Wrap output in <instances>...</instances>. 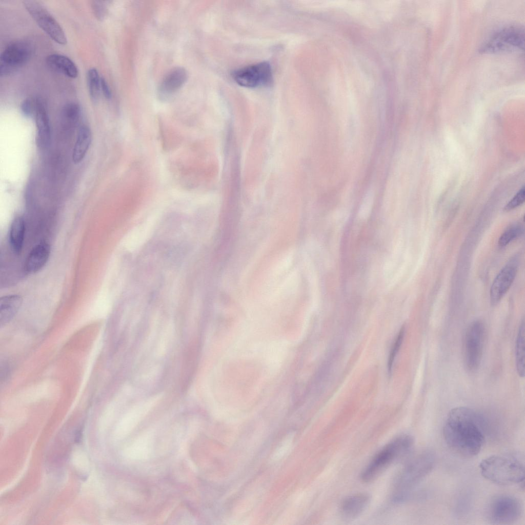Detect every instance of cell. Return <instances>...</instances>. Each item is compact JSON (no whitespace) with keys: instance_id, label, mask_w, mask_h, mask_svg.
Segmentation results:
<instances>
[{"instance_id":"cell-1","label":"cell","mask_w":525,"mask_h":525,"mask_svg":"<svg viewBox=\"0 0 525 525\" xmlns=\"http://www.w3.org/2000/svg\"><path fill=\"white\" fill-rule=\"evenodd\" d=\"M486 421L478 412L458 407L448 414L443 427V436L447 445L466 457L477 455L485 441Z\"/></svg>"},{"instance_id":"cell-2","label":"cell","mask_w":525,"mask_h":525,"mask_svg":"<svg viewBox=\"0 0 525 525\" xmlns=\"http://www.w3.org/2000/svg\"><path fill=\"white\" fill-rule=\"evenodd\" d=\"M414 443L413 437L407 434L392 439L374 456L361 472V480L370 482L376 479L391 465L408 455Z\"/></svg>"},{"instance_id":"cell-3","label":"cell","mask_w":525,"mask_h":525,"mask_svg":"<svg viewBox=\"0 0 525 525\" xmlns=\"http://www.w3.org/2000/svg\"><path fill=\"white\" fill-rule=\"evenodd\" d=\"M434 463V454L429 451H423L410 459L394 479L393 500L400 502L406 500L411 490L430 472Z\"/></svg>"},{"instance_id":"cell-4","label":"cell","mask_w":525,"mask_h":525,"mask_svg":"<svg viewBox=\"0 0 525 525\" xmlns=\"http://www.w3.org/2000/svg\"><path fill=\"white\" fill-rule=\"evenodd\" d=\"M479 467L484 478L498 484H514L524 479V464L510 456H490L480 461Z\"/></svg>"},{"instance_id":"cell-5","label":"cell","mask_w":525,"mask_h":525,"mask_svg":"<svg viewBox=\"0 0 525 525\" xmlns=\"http://www.w3.org/2000/svg\"><path fill=\"white\" fill-rule=\"evenodd\" d=\"M524 28L517 25L502 27L494 33L481 46L484 53H502L523 50Z\"/></svg>"},{"instance_id":"cell-6","label":"cell","mask_w":525,"mask_h":525,"mask_svg":"<svg viewBox=\"0 0 525 525\" xmlns=\"http://www.w3.org/2000/svg\"><path fill=\"white\" fill-rule=\"evenodd\" d=\"M33 51L32 44L26 40L9 44L0 55L1 76L11 75L23 67L31 57Z\"/></svg>"},{"instance_id":"cell-7","label":"cell","mask_w":525,"mask_h":525,"mask_svg":"<svg viewBox=\"0 0 525 525\" xmlns=\"http://www.w3.org/2000/svg\"><path fill=\"white\" fill-rule=\"evenodd\" d=\"M23 5L38 26L55 42L65 45L67 39L60 24L48 10L35 1H24Z\"/></svg>"},{"instance_id":"cell-8","label":"cell","mask_w":525,"mask_h":525,"mask_svg":"<svg viewBox=\"0 0 525 525\" xmlns=\"http://www.w3.org/2000/svg\"><path fill=\"white\" fill-rule=\"evenodd\" d=\"M523 512L522 505L517 498L503 495L496 497L488 507V518L496 524H511L518 520Z\"/></svg>"},{"instance_id":"cell-9","label":"cell","mask_w":525,"mask_h":525,"mask_svg":"<svg viewBox=\"0 0 525 525\" xmlns=\"http://www.w3.org/2000/svg\"><path fill=\"white\" fill-rule=\"evenodd\" d=\"M485 327L480 320L472 322L468 327L464 340V358L466 367L470 371L479 366L483 348Z\"/></svg>"},{"instance_id":"cell-10","label":"cell","mask_w":525,"mask_h":525,"mask_svg":"<svg viewBox=\"0 0 525 525\" xmlns=\"http://www.w3.org/2000/svg\"><path fill=\"white\" fill-rule=\"evenodd\" d=\"M232 75L237 84L248 88L268 86L273 78L271 67L266 62L239 68L234 71Z\"/></svg>"},{"instance_id":"cell-11","label":"cell","mask_w":525,"mask_h":525,"mask_svg":"<svg viewBox=\"0 0 525 525\" xmlns=\"http://www.w3.org/2000/svg\"><path fill=\"white\" fill-rule=\"evenodd\" d=\"M516 262L514 260L508 262L493 281L490 289V300L492 305L497 304L511 286L517 273Z\"/></svg>"},{"instance_id":"cell-12","label":"cell","mask_w":525,"mask_h":525,"mask_svg":"<svg viewBox=\"0 0 525 525\" xmlns=\"http://www.w3.org/2000/svg\"><path fill=\"white\" fill-rule=\"evenodd\" d=\"M370 502V496L365 493L351 495L345 498L340 505L342 517L351 520L359 516L367 509Z\"/></svg>"},{"instance_id":"cell-13","label":"cell","mask_w":525,"mask_h":525,"mask_svg":"<svg viewBox=\"0 0 525 525\" xmlns=\"http://www.w3.org/2000/svg\"><path fill=\"white\" fill-rule=\"evenodd\" d=\"M37 128L36 143L41 148L47 147L51 140V128L46 107L44 102L37 98L34 116Z\"/></svg>"},{"instance_id":"cell-14","label":"cell","mask_w":525,"mask_h":525,"mask_svg":"<svg viewBox=\"0 0 525 525\" xmlns=\"http://www.w3.org/2000/svg\"><path fill=\"white\" fill-rule=\"evenodd\" d=\"M51 249L46 243L35 246L28 254L25 264V269L30 274L39 271L46 265L50 256Z\"/></svg>"},{"instance_id":"cell-15","label":"cell","mask_w":525,"mask_h":525,"mask_svg":"<svg viewBox=\"0 0 525 525\" xmlns=\"http://www.w3.org/2000/svg\"><path fill=\"white\" fill-rule=\"evenodd\" d=\"M198 346L197 340L192 341L186 350L181 374L182 388H186L190 382L197 365Z\"/></svg>"},{"instance_id":"cell-16","label":"cell","mask_w":525,"mask_h":525,"mask_svg":"<svg viewBox=\"0 0 525 525\" xmlns=\"http://www.w3.org/2000/svg\"><path fill=\"white\" fill-rule=\"evenodd\" d=\"M188 73L183 67H176L170 71L163 79L160 87L161 95H169L177 91L185 83Z\"/></svg>"},{"instance_id":"cell-17","label":"cell","mask_w":525,"mask_h":525,"mask_svg":"<svg viewBox=\"0 0 525 525\" xmlns=\"http://www.w3.org/2000/svg\"><path fill=\"white\" fill-rule=\"evenodd\" d=\"M46 63L52 69L71 78H75L78 74L75 63L69 57L59 54H51L46 58Z\"/></svg>"},{"instance_id":"cell-18","label":"cell","mask_w":525,"mask_h":525,"mask_svg":"<svg viewBox=\"0 0 525 525\" xmlns=\"http://www.w3.org/2000/svg\"><path fill=\"white\" fill-rule=\"evenodd\" d=\"M23 299L18 295H9L0 299V325L4 326L15 316L22 304Z\"/></svg>"},{"instance_id":"cell-19","label":"cell","mask_w":525,"mask_h":525,"mask_svg":"<svg viewBox=\"0 0 525 525\" xmlns=\"http://www.w3.org/2000/svg\"><path fill=\"white\" fill-rule=\"evenodd\" d=\"M91 142L90 129L85 125L80 127L72 152V160L75 164L79 163L85 156Z\"/></svg>"},{"instance_id":"cell-20","label":"cell","mask_w":525,"mask_h":525,"mask_svg":"<svg viewBox=\"0 0 525 525\" xmlns=\"http://www.w3.org/2000/svg\"><path fill=\"white\" fill-rule=\"evenodd\" d=\"M25 231V224L24 219L20 217H15L12 221L9 230V241L13 250L17 253L23 249Z\"/></svg>"},{"instance_id":"cell-21","label":"cell","mask_w":525,"mask_h":525,"mask_svg":"<svg viewBox=\"0 0 525 525\" xmlns=\"http://www.w3.org/2000/svg\"><path fill=\"white\" fill-rule=\"evenodd\" d=\"M524 322L522 321L518 329L515 347L516 369L521 377L524 376Z\"/></svg>"},{"instance_id":"cell-22","label":"cell","mask_w":525,"mask_h":525,"mask_svg":"<svg viewBox=\"0 0 525 525\" xmlns=\"http://www.w3.org/2000/svg\"><path fill=\"white\" fill-rule=\"evenodd\" d=\"M101 77L95 68L89 69L87 74V86L90 97L92 100L96 102L99 97Z\"/></svg>"},{"instance_id":"cell-23","label":"cell","mask_w":525,"mask_h":525,"mask_svg":"<svg viewBox=\"0 0 525 525\" xmlns=\"http://www.w3.org/2000/svg\"><path fill=\"white\" fill-rule=\"evenodd\" d=\"M523 232L522 227L519 224H515L507 229L501 234L498 239V246L503 247L510 243L518 237Z\"/></svg>"},{"instance_id":"cell-24","label":"cell","mask_w":525,"mask_h":525,"mask_svg":"<svg viewBox=\"0 0 525 525\" xmlns=\"http://www.w3.org/2000/svg\"><path fill=\"white\" fill-rule=\"evenodd\" d=\"M62 114L64 118L67 120L75 122L79 119L80 116L81 109L79 105L76 103H68L64 106Z\"/></svg>"},{"instance_id":"cell-25","label":"cell","mask_w":525,"mask_h":525,"mask_svg":"<svg viewBox=\"0 0 525 525\" xmlns=\"http://www.w3.org/2000/svg\"><path fill=\"white\" fill-rule=\"evenodd\" d=\"M404 334L405 327H402L400 329L390 351L388 364V371L389 373L391 372L392 365L394 360L395 356L398 352L399 349L401 345Z\"/></svg>"},{"instance_id":"cell-26","label":"cell","mask_w":525,"mask_h":525,"mask_svg":"<svg viewBox=\"0 0 525 525\" xmlns=\"http://www.w3.org/2000/svg\"><path fill=\"white\" fill-rule=\"evenodd\" d=\"M37 98H27L21 105L22 114L27 117H34L36 108Z\"/></svg>"},{"instance_id":"cell-27","label":"cell","mask_w":525,"mask_h":525,"mask_svg":"<svg viewBox=\"0 0 525 525\" xmlns=\"http://www.w3.org/2000/svg\"><path fill=\"white\" fill-rule=\"evenodd\" d=\"M525 190L523 186L507 203L503 208L506 211H509L519 206L524 201Z\"/></svg>"},{"instance_id":"cell-28","label":"cell","mask_w":525,"mask_h":525,"mask_svg":"<svg viewBox=\"0 0 525 525\" xmlns=\"http://www.w3.org/2000/svg\"><path fill=\"white\" fill-rule=\"evenodd\" d=\"M91 7L95 17L99 20H102L107 13V7L103 1H93Z\"/></svg>"},{"instance_id":"cell-29","label":"cell","mask_w":525,"mask_h":525,"mask_svg":"<svg viewBox=\"0 0 525 525\" xmlns=\"http://www.w3.org/2000/svg\"><path fill=\"white\" fill-rule=\"evenodd\" d=\"M374 196V192L371 190L366 193L361 207V211L362 212H369L373 204Z\"/></svg>"},{"instance_id":"cell-30","label":"cell","mask_w":525,"mask_h":525,"mask_svg":"<svg viewBox=\"0 0 525 525\" xmlns=\"http://www.w3.org/2000/svg\"><path fill=\"white\" fill-rule=\"evenodd\" d=\"M100 89L104 96L106 98L110 99L111 97V92L110 87L106 79L103 77H101Z\"/></svg>"}]
</instances>
